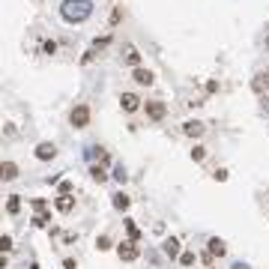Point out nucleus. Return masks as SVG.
Listing matches in <instances>:
<instances>
[{"label":"nucleus","instance_id":"1","mask_svg":"<svg viewBox=\"0 0 269 269\" xmlns=\"http://www.w3.org/2000/svg\"><path fill=\"white\" fill-rule=\"evenodd\" d=\"M60 15L69 24H84L93 15V3L90 0H63L60 3Z\"/></svg>","mask_w":269,"mask_h":269},{"label":"nucleus","instance_id":"2","mask_svg":"<svg viewBox=\"0 0 269 269\" xmlns=\"http://www.w3.org/2000/svg\"><path fill=\"white\" fill-rule=\"evenodd\" d=\"M90 117H93V111H90L87 102H78V105L69 111V123H72L75 129H87V126H90Z\"/></svg>","mask_w":269,"mask_h":269},{"label":"nucleus","instance_id":"3","mask_svg":"<svg viewBox=\"0 0 269 269\" xmlns=\"http://www.w3.org/2000/svg\"><path fill=\"white\" fill-rule=\"evenodd\" d=\"M117 257H120V260H126V263L138 260V257H141V248H138V242H134V239H123V242L117 245Z\"/></svg>","mask_w":269,"mask_h":269},{"label":"nucleus","instance_id":"4","mask_svg":"<svg viewBox=\"0 0 269 269\" xmlns=\"http://www.w3.org/2000/svg\"><path fill=\"white\" fill-rule=\"evenodd\" d=\"M144 111H147V117H150L153 123H162L165 114H168V105L162 99H150V102H144Z\"/></svg>","mask_w":269,"mask_h":269},{"label":"nucleus","instance_id":"5","mask_svg":"<svg viewBox=\"0 0 269 269\" xmlns=\"http://www.w3.org/2000/svg\"><path fill=\"white\" fill-rule=\"evenodd\" d=\"M57 156V147L51 144V141H42V144H36V159L39 162H51Z\"/></svg>","mask_w":269,"mask_h":269},{"label":"nucleus","instance_id":"6","mask_svg":"<svg viewBox=\"0 0 269 269\" xmlns=\"http://www.w3.org/2000/svg\"><path fill=\"white\" fill-rule=\"evenodd\" d=\"M132 81L134 84H141V87H150V84L156 81V75H153V69L138 66V69H132Z\"/></svg>","mask_w":269,"mask_h":269},{"label":"nucleus","instance_id":"7","mask_svg":"<svg viewBox=\"0 0 269 269\" xmlns=\"http://www.w3.org/2000/svg\"><path fill=\"white\" fill-rule=\"evenodd\" d=\"M162 251H165V254H168L170 260H176V257H180V254H183V242H180V239H176V236H168V239H165V242H162Z\"/></svg>","mask_w":269,"mask_h":269},{"label":"nucleus","instance_id":"8","mask_svg":"<svg viewBox=\"0 0 269 269\" xmlns=\"http://www.w3.org/2000/svg\"><path fill=\"white\" fill-rule=\"evenodd\" d=\"M120 108H123L126 114H132V111L144 108V105H141V99H138L134 93H120Z\"/></svg>","mask_w":269,"mask_h":269},{"label":"nucleus","instance_id":"9","mask_svg":"<svg viewBox=\"0 0 269 269\" xmlns=\"http://www.w3.org/2000/svg\"><path fill=\"white\" fill-rule=\"evenodd\" d=\"M123 63H129L132 69L141 66V51H138L134 45H126V48H123Z\"/></svg>","mask_w":269,"mask_h":269},{"label":"nucleus","instance_id":"10","mask_svg":"<svg viewBox=\"0 0 269 269\" xmlns=\"http://www.w3.org/2000/svg\"><path fill=\"white\" fill-rule=\"evenodd\" d=\"M206 132V126H203L201 120H189V123H183V134H189V138H201Z\"/></svg>","mask_w":269,"mask_h":269},{"label":"nucleus","instance_id":"11","mask_svg":"<svg viewBox=\"0 0 269 269\" xmlns=\"http://www.w3.org/2000/svg\"><path fill=\"white\" fill-rule=\"evenodd\" d=\"M54 206H57V212H63V215H69V212L75 209V198H72V195H57V201H54Z\"/></svg>","mask_w":269,"mask_h":269},{"label":"nucleus","instance_id":"12","mask_svg":"<svg viewBox=\"0 0 269 269\" xmlns=\"http://www.w3.org/2000/svg\"><path fill=\"white\" fill-rule=\"evenodd\" d=\"M0 176H3V183H12V180L18 176V165H15V162H3V165H0Z\"/></svg>","mask_w":269,"mask_h":269},{"label":"nucleus","instance_id":"13","mask_svg":"<svg viewBox=\"0 0 269 269\" xmlns=\"http://www.w3.org/2000/svg\"><path fill=\"white\" fill-rule=\"evenodd\" d=\"M206 245H209V251H212L215 257H225V254H228V245H225V239H218V236H212Z\"/></svg>","mask_w":269,"mask_h":269},{"label":"nucleus","instance_id":"14","mask_svg":"<svg viewBox=\"0 0 269 269\" xmlns=\"http://www.w3.org/2000/svg\"><path fill=\"white\" fill-rule=\"evenodd\" d=\"M18 209H21V198H18V195H9V201H6V212H9V215H18Z\"/></svg>","mask_w":269,"mask_h":269},{"label":"nucleus","instance_id":"15","mask_svg":"<svg viewBox=\"0 0 269 269\" xmlns=\"http://www.w3.org/2000/svg\"><path fill=\"white\" fill-rule=\"evenodd\" d=\"M129 195H123V192H117V195H114V209H120V212H123V209H129Z\"/></svg>","mask_w":269,"mask_h":269},{"label":"nucleus","instance_id":"16","mask_svg":"<svg viewBox=\"0 0 269 269\" xmlns=\"http://www.w3.org/2000/svg\"><path fill=\"white\" fill-rule=\"evenodd\" d=\"M90 176H93L96 183H105V180H108V170H105V165H93V168H90Z\"/></svg>","mask_w":269,"mask_h":269},{"label":"nucleus","instance_id":"17","mask_svg":"<svg viewBox=\"0 0 269 269\" xmlns=\"http://www.w3.org/2000/svg\"><path fill=\"white\" fill-rule=\"evenodd\" d=\"M203 159H206V147L203 144H195L192 147V162H203Z\"/></svg>","mask_w":269,"mask_h":269},{"label":"nucleus","instance_id":"18","mask_svg":"<svg viewBox=\"0 0 269 269\" xmlns=\"http://www.w3.org/2000/svg\"><path fill=\"white\" fill-rule=\"evenodd\" d=\"M48 221H51V215H48V212H36V215H33L36 228H48Z\"/></svg>","mask_w":269,"mask_h":269},{"label":"nucleus","instance_id":"19","mask_svg":"<svg viewBox=\"0 0 269 269\" xmlns=\"http://www.w3.org/2000/svg\"><path fill=\"white\" fill-rule=\"evenodd\" d=\"M120 21H123V6H114L111 9V27H117Z\"/></svg>","mask_w":269,"mask_h":269},{"label":"nucleus","instance_id":"20","mask_svg":"<svg viewBox=\"0 0 269 269\" xmlns=\"http://www.w3.org/2000/svg\"><path fill=\"white\" fill-rule=\"evenodd\" d=\"M96 248H99V251H108V248H114V242H111V236H105V234H102L99 239H96Z\"/></svg>","mask_w":269,"mask_h":269},{"label":"nucleus","instance_id":"21","mask_svg":"<svg viewBox=\"0 0 269 269\" xmlns=\"http://www.w3.org/2000/svg\"><path fill=\"white\" fill-rule=\"evenodd\" d=\"M126 231H129V239H134V242H138V236H141V231H138V225H134L132 218H126Z\"/></svg>","mask_w":269,"mask_h":269},{"label":"nucleus","instance_id":"22","mask_svg":"<svg viewBox=\"0 0 269 269\" xmlns=\"http://www.w3.org/2000/svg\"><path fill=\"white\" fill-rule=\"evenodd\" d=\"M111 176H114L117 183H126V180H129V173H126V168H123V165H117V168H114V173H111Z\"/></svg>","mask_w":269,"mask_h":269},{"label":"nucleus","instance_id":"23","mask_svg":"<svg viewBox=\"0 0 269 269\" xmlns=\"http://www.w3.org/2000/svg\"><path fill=\"white\" fill-rule=\"evenodd\" d=\"M180 263L183 266H195V251H183L180 254Z\"/></svg>","mask_w":269,"mask_h":269},{"label":"nucleus","instance_id":"24","mask_svg":"<svg viewBox=\"0 0 269 269\" xmlns=\"http://www.w3.org/2000/svg\"><path fill=\"white\" fill-rule=\"evenodd\" d=\"M0 248H3V251H12V236H9V234H3V239H0Z\"/></svg>","mask_w":269,"mask_h":269},{"label":"nucleus","instance_id":"25","mask_svg":"<svg viewBox=\"0 0 269 269\" xmlns=\"http://www.w3.org/2000/svg\"><path fill=\"white\" fill-rule=\"evenodd\" d=\"M42 51H45V54H54V51H57V42H54V39H48V42L42 45Z\"/></svg>","mask_w":269,"mask_h":269},{"label":"nucleus","instance_id":"26","mask_svg":"<svg viewBox=\"0 0 269 269\" xmlns=\"http://www.w3.org/2000/svg\"><path fill=\"white\" fill-rule=\"evenodd\" d=\"M72 189H75V186H72L69 180H63V183H60V195H72Z\"/></svg>","mask_w":269,"mask_h":269},{"label":"nucleus","instance_id":"27","mask_svg":"<svg viewBox=\"0 0 269 269\" xmlns=\"http://www.w3.org/2000/svg\"><path fill=\"white\" fill-rule=\"evenodd\" d=\"M93 57H96V48H90V51H87V54H84V57H81V63H84V66H87V63H93Z\"/></svg>","mask_w":269,"mask_h":269},{"label":"nucleus","instance_id":"28","mask_svg":"<svg viewBox=\"0 0 269 269\" xmlns=\"http://www.w3.org/2000/svg\"><path fill=\"white\" fill-rule=\"evenodd\" d=\"M33 209H36V212H45V209H48V203L42 201V198H36V201H33Z\"/></svg>","mask_w":269,"mask_h":269},{"label":"nucleus","instance_id":"29","mask_svg":"<svg viewBox=\"0 0 269 269\" xmlns=\"http://www.w3.org/2000/svg\"><path fill=\"white\" fill-rule=\"evenodd\" d=\"M108 42H111V36H102V39H96V42H93V48H96V51H99V48H105V45H108Z\"/></svg>","mask_w":269,"mask_h":269},{"label":"nucleus","instance_id":"30","mask_svg":"<svg viewBox=\"0 0 269 269\" xmlns=\"http://www.w3.org/2000/svg\"><path fill=\"white\" fill-rule=\"evenodd\" d=\"M212 176H215L218 183H225V180H228V170H225V168H218V170H215V173H212Z\"/></svg>","mask_w":269,"mask_h":269},{"label":"nucleus","instance_id":"31","mask_svg":"<svg viewBox=\"0 0 269 269\" xmlns=\"http://www.w3.org/2000/svg\"><path fill=\"white\" fill-rule=\"evenodd\" d=\"M111 162V156H108V150H99V165H108Z\"/></svg>","mask_w":269,"mask_h":269},{"label":"nucleus","instance_id":"32","mask_svg":"<svg viewBox=\"0 0 269 269\" xmlns=\"http://www.w3.org/2000/svg\"><path fill=\"white\" fill-rule=\"evenodd\" d=\"M63 269H78V263H75L72 257H66V260H63Z\"/></svg>","mask_w":269,"mask_h":269},{"label":"nucleus","instance_id":"33","mask_svg":"<svg viewBox=\"0 0 269 269\" xmlns=\"http://www.w3.org/2000/svg\"><path fill=\"white\" fill-rule=\"evenodd\" d=\"M234 269H248V266H245V263H234Z\"/></svg>","mask_w":269,"mask_h":269},{"label":"nucleus","instance_id":"34","mask_svg":"<svg viewBox=\"0 0 269 269\" xmlns=\"http://www.w3.org/2000/svg\"><path fill=\"white\" fill-rule=\"evenodd\" d=\"M263 78H266V87H269V69H266V72H263Z\"/></svg>","mask_w":269,"mask_h":269}]
</instances>
